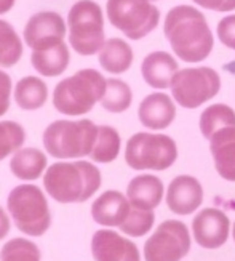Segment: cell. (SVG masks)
I'll return each instance as SVG.
<instances>
[{
  "mask_svg": "<svg viewBox=\"0 0 235 261\" xmlns=\"http://www.w3.org/2000/svg\"><path fill=\"white\" fill-rule=\"evenodd\" d=\"M122 140L119 132L110 125H99L98 138L90 159L98 164H110L119 157Z\"/></svg>",
  "mask_w": 235,
  "mask_h": 261,
  "instance_id": "cell-24",
  "label": "cell"
},
{
  "mask_svg": "<svg viewBox=\"0 0 235 261\" xmlns=\"http://www.w3.org/2000/svg\"><path fill=\"white\" fill-rule=\"evenodd\" d=\"M222 71L229 72L230 75H235V60L230 61V63H227V64H224V66H222Z\"/></svg>",
  "mask_w": 235,
  "mask_h": 261,
  "instance_id": "cell-36",
  "label": "cell"
},
{
  "mask_svg": "<svg viewBox=\"0 0 235 261\" xmlns=\"http://www.w3.org/2000/svg\"><path fill=\"white\" fill-rule=\"evenodd\" d=\"M232 236H233V242H235V223H233V228H232Z\"/></svg>",
  "mask_w": 235,
  "mask_h": 261,
  "instance_id": "cell-37",
  "label": "cell"
},
{
  "mask_svg": "<svg viewBox=\"0 0 235 261\" xmlns=\"http://www.w3.org/2000/svg\"><path fill=\"white\" fill-rule=\"evenodd\" d=\"M192 239L187 226L179 220H166L157 226L144 244L145 261H181L190 250Z\"/></svg>",
  "mask_w": 235,
  "mask_h": 261,
  "instance_id": "cell-10",
  "label": "cell"
},
{
  "mask_svg": "<svg viewBox=\"0 0 235 261\" xmlns=\"http://www.w3.org/2000/svg\"><path fill=\"white\" fill-rule=\"evenodd\" d=\"M151 2H155V0H151Z\"/></svg>",
  "mask_w": 235,
  "mask_h": 261,
  "instance_id": "cell-38",
  "label": "cell"
},
{
  "mask_svg": "<svg viewBox=\"0 0 235 261\" xmlns=\"http://www.w3.org/2000/svg\"><path fill=\"white\" fill-rule=\"evenodd\" d=\"M139 122L149 130H163L171 125L176 117V106L165 93H151L145 96L138 109Z\"/></svg>",
  "mask_w": 235,
  "mask_h": 261,
  "instance_id": "cell-16",
  "label": "cell"
},
{
  "mask_svg": "<svg viewBox=\"0 0 235 261\" xmlns=\"http://www.w3.org/2000/svg\"><path fill=\"white\" fill-rule=\"evenodd\" d=\"M11 77L0 69V117L7 114L11 105Z\"/></svg>",
  "mask_w": 235,
  "mask_h": 261,
  "instance_id": "cell-32",
  "label": "cell"
},
{
  "mask_svg": "<svg viewBox=\"0 0 235 261\" xmlns=\"http://www.w3.org/2000/svg\"><path fill=\"white\" fill-rule=\"evenodd\" d=\"M107 79L96 69H80L63 79L53 90V106L64 116H83L101 103Z\"/></svg>",
  "mask_w": 235,
  "mask_h": 261,
  "instance_id": "cell-3",
  "label": "cell"
},
{
  "mask_svg": "<svg viewBox=\"0 0 235 261\" xmlns=\"http://www.w3.org/2000/svg\"><path fill=\"white\" fill-rule=\"evenodd\" d=\"M98 60L106 72L115 75L123 74L131 67L133 50L123 39L112 37L104 42L103 48L98 53Z\"/></svg>",
  "mask_w": 235,
  "mask_h": 261,
  "instance_id": "cell-22",
  "label": "cell"
},
{
  "mask_svg": "<svg viewBox=\"0 0 235 261\" xmlns=\"http://www.w3.org/2000/svg\"><path fill=\"white\" fill-rule=\"evenodd\" d=\"M131 210V203L125 194L120 191L109 189L104 191L92 203V217L93 220L104 226V228H115L125 223Z\"/></svg>",
  "mask_w": 235,
  "mask_h": 261,
  "instance_id": "cell-15",
  "label": "cell"
},
{
  "mask_svg": "<svg viewBox=\"0 0 235 261\" xmlns=\"http://www.w3.org/2000/svg\"><path fill=\"white\" fill-rule=\"evenodd\" d=\"M99 125L90 119L54 120L43 132V146L47 152L60 161L90 157Z\"/></svg>",
  "mask_w": 235,
  "mask_h": 261,
  "instance_id": "cell-4",
  "label": "cell"
},
{
  "mask_svg": "<svg viewBox=\"0 0 235 261\" xmlns=\"http://www.w3.org/2000/svg\"><path fill=\"white\" fill-rule=\"evenodd\" d=\"M218 37L224 47L235 50V15H229L218 22Z\"/></svg>",
  "mask_w": 235,
  "mask_h": 261,
  "instance_id": "cell-31",
  "label": "cell"
},
{
  "mask_svg": "<svg viewBox=\"0 0 235 261\" xmlns=\"http://www.w3.org/2000/svg\"><path fill=\"white\" fill-rule=\"evenodd\" d=\"M26 141V130L15 120H0V162L19 151Z\"/></svg>",
  "mask_w": 235,
  "mask_h": 261,
  "instance_id": "cell-28",
  "label": "cell"
},
{
  "mask_svg": "<svg viewBox=\"0 0 235 261\" xmlns=\"http://www.w3.org/2000/svg\"><path fill=\"white\" fill-rule=\"evenodd\" d=\"M178 159V146L173 138L162 133H134L125 146V162L133 170L163 172Z\"/></svg>",
  "mask_w": 235,
  "mask_h": 261,
  "instance_id": "cell-7",
  "label": "cell"
},
{
  "mask_svg": "<svg viewBox=\"0 0 235 261\" xmlns=\"http://www.w3.org/2000/svg\"><path fill=\"white\" fill-rule=\"evenodd\" d=\"M198 7L211 11H232L235 10V0H192Z\"/></svg>",
  "mask_w": 235,
  "mask_h": 261,
  "instance_id": "cell-33",
  "label": "cell"
},
{
  "mask_svg": "<svg viewBox=\"0 0 235 261\" xmlns=\"http://www.w3.org/2000/svg\"><path fill=\"white\" fill-rule=\"evenodd\" d=\"M226 127H235V112L227 105H211L208 106L200 116V132L210 140L216 132L226 128Z\"/></svg>",
  "mask_w": 235,
  "mask_h": 261,
  "instance_id": "cell-25",
  "label": "cell"
},
{
  "mask_svg": "<svg viewBox=\"0 0 235 261\" xmlns=\"http://www.w3.org/2000/svg\"><path fill=\"white\" fill-rule=\"evenodd\" d=\"M10 229H11V224H10L8 213L0 207V241H4L10 234Z\"/></svg>",
  "mask_w": 235,
  "mask_h": 261,
  "instance_id": "cell-34",
  "label": "cell"
},
{
  "mask_svg": "<svg viewBox=\"0 0 235 261\" xmlns=\"http://www.w3.org/2000/svg\"><path fill=\"white\" fill-rule=\"evenodd\" d=\"M154 221L155 215L152 210H142L131 205L128 218L120 226V231L130 237H142L152 229Z\"/></svg>",
  "mask_w": 235,
  "mask_h": 261,
  "instance_id": "cell-30",
  "label": "cell"
},
{
  "mask_svg": "<svg viewBox=\"0 0 235 261\" xmlns=\"http://www.w3.org/2000/svg\"><path fill=\"white\" fill-rule=\"evenodd\" d=\"M7 208L22 234L40 237L50 229L51 212L48 200L36 185H19L11 189L7 197Z\"/></svg>",
  "mask_w": 235,
  "mask_h": 261,
  "instance_id": "cell-5",
  "label": "cell"
},
{
  "mask_svg": "<svg viewBox=\"0 0 235 261\" xmlns=\"http://www.w3.org/2000/svg\"><path fill=\"white\" fill-rule=\"evenodd\" d=\"M71 61L69 47L66 42H61L54 47L42 48V50H32L31 63L32 67L40 75L45 77H58L64 74Z\"/></svg>",
  "mask_w": 235,
  "mask_h": 261,
  "instance_id": "cell-20",
  "label": "cell"
},
{
  "mask_svg": "<svg viewBox=\"0 0 235 261\" xmlns=\"http://www.w3.org/2000/svg\"><path fill=\"white\" fill-rule=\"evenodd\" d=\"M69 43L75 53L92 56L99 53L106 42L104 16L101 7L93 0H78L67 15Z\"/></svg>",
  "mask_w": 235,
  "mask_h": 261,
  "instance_id": "cell-6",
  "label": "cell"
},
{
  "mask_svg": "<svg viewBox=\"0 0 235 261\" xmlns=\"http://www.w3.org/2000/svg\"><path fill=\"white\" fill-rule=\"evenodd\" d=\"M106 13L110 24L131 40L145 37L160 21V11L151 0H107Z\"/></svg>",
  "mask_w": 235,
  "mask_h": 261,
  "instance_id": "cell-8",
  "label": "cell"
},
{
  "mask_svg": "<svg viewBox=\"0 0 235 261\" xmlns=\"http://www.w3.org/2000/svg\"><path fill=\"white\" fill-rule=\"evenodd\" d=\"M0 261H42V253L36 242L24 237H15L2 247Z\"/></svg>",
  "mask_w": 235,
  "mask_h": 261,
  "instance_id": "cell-29",
  "label": "cell"
},
{
  "mask_svg": "<svg viewBox=\"0 0 235 261\" xmlns=\"http://www.w3.org/2000/svg\"><path fill=\"white\" fill-rule=\"evenodd\" d=\"M163 32L176 56L186 63L207 60L215 45L207 18L190 5H178L168 11Z\"/></svg>",
  "mask_w": 235,
  "mask_h": 261,
  "instance_id": "cell-1",
  "label": "cell"
},
{
  "mask_svg": "<svg viewBox=\"0 0 235 261\" xmlns=\"http://www.w3.org/2000/svg\"><path fill=\"white\" fill-rule=\"evenodd\" d=\"M103 183L99 168L86 161L56 162L43 175V188L60 203H82L92 199Z\"/></svg>",
  "mask_w": 235,
  "mask_h": 261,
  "instance_id": "cell-2",
  "label": "cell"
},
{
  "mask_svg": "<svg viewBox=\"0 0 235 261\" xmlns=\"http://www.w3.org/2000/svg\"><path fill=\"white\" fill-rule=\"evenodd\" d=\"M22 40L8 21L0 19V67H13L22 56Z\"/></svg>",
  "mask_w": 235,
  "mask_h": 261,
  "instance_id": "cell-26",
  "label": "cell"
},
{
  "mask_svg": "<svg viewBox=\"0 0 235 261\" xmlns=\"http://www.w3.org/2000/svg\"><path fill=\"white\" fill-rule=\"evenodd\" d=\"M95 261H141L138 245L112 229H99L92 237Z\"/></svg>",
  "mask_w": 235,
  "mask_h": 261,
  "instance_id": "cell-13",
  "label": "cell"
},
{
  "mask_svg": "<svg viewBox=\"0 0 235 261\" xmlns=\"http://www.w3.org/2000/svg\"><path fill=\"white\" fill-rule=\"evenodd\" d=\"M170 88L179 106L195 109L219 93L221 79L211 67H187L176 72Z\"/></svg>",
  "mask_w": 235,
  "mask_h": 261,
  "instance_id": "cell-9",
  "label": "cell"
},
{
  "mask_svg": "<svg viewBox=\"0 0 235 261\" xmlns=\"http://www.w3.org/2000/svg\"><path fill=\"white\" fill-rule=\"evenodd\" d=\"M210 151L219 176L235 183V127H226L213 135Z\"/></svg>",
  "mask_w": 235,
  "mask_h": 261,
  "instance_id": "cell-17",
  "label": "cell"
},
{
  "mask_svg": "<svg viewBox=\"0 0 235 261\" xmlns=\"http://www.w3.org/2000/svg\"><path fill=\"white\" fill-rule=\"evenodd\" d=\"M67 24L56 11H37L26 22L22 37L29 48L42 50L64 42Z\"/></svg>",
  "mask_w": 235,
  "mask_h": 261,
  "instance_id": "cell-11",
  "label": "cell"
},
{
  "mask_svg": "<svg viewBox=\"0 0 235 261\" xmlns=\"http://www.w3.org/2000/svg\"><path fill=\"white\" fill-rule=\"evenodd\" d=\"M203 202V188L195 176L179 175L166 191V205L176 215H190Z\"/></svg>",
  "mask_w": 235,
  "mask_h": 261,
  "instance_id": "cell-14",
  "label": "cell"
},
{
  "mask_svg": "<svg viewBox=\"0 0 235 261\" xmlns=\"http://www.w3.org/2000/svg\"><path fill=\"white\" fill-rule=\"evenodd\" d=\"M48 99V87L40 77L27 75L18 81L15 87V101L22 111H37Z\"/></svg>",
  "mask_w": 235,
  "mask_h": 261,
  "instance_id": "cell-23",
  "label": "cell"
},
{
  "mask_svg": "<svg viewBox=\"0 0 235 261\" xmlns=\"http://www.w3.org/2000/svg\"><path fill=\"white\" fill-rule=\"evenodd\" d=\"M165 194L163 183L155 175H138L127 186V197L133 207L154 210L160 205Z\"/></svg>",
  "mask_w": 235,
  "mask_h": 261,
  "instance_id": "cell-19",
  "label": "cell"
},
{
  "mask_svg": "<svg viewBox=\"0 0 235 261\" xmlns=\"http://www.w3.org/2000/svg\"><path fill=\"white\" fill-rule=\"evenodd\" d=\"M178 72V61L166 51H152L141 63V74L144 82L152 88L165 90L171 85Z\"/></svg>",
  "mask_w": 235,
  "mask_h": 261,
  "instance_id": "cell-18",
  "label": "cell"
},
{
  "mask_svg": "<svg viewBox=\"0 0 235 261\" xmlns=\"http://www.w3.org/2000/svg\"><path fill=\"white\" fill-rule=\"evenodd\" d=\"M47 155L37 147H21L10 161V170L18 179L34 181L47 172Z\"/></svg>",
  "mask_w": 235,
  "mask_h": 261,
  "instance_id": "cell-21",
  "label": "cell"
},
{
  "mask_svg": "<svg viewBox=\"0 0 235 261\" xmlns=\"http://www.w3.org/2000/svg\"><path fill=\"white\" fill-rule=\"evenodd\" d=\"M16 0H0V15H5L15 7Z\"/></svg>",
  "mask_w": 235,
  "mask_h": 261,
  "instance_id": "cell-35",
  "label": "cell"
},
{
  "mask_svg": "<svg viewBox=\"0 0 235 261\" xmlns=\"http://www.w3.org/2000/svg\"><path fill=\"white\" fill-rule=\"evenodd\" d=\"M230 234V220L219 208H203L192 220L195 242L207 250H216L224 245Z\"/></svg>",
  "mask_w": 235,
  "mask_h": 261,
  "instance_id": "cell-12",
  "label": "cell"
},
{
  "mask_svg": "<svg viewBox=\"0 0 235 261\" xmlns=\"http://www.w3.org/2000/svg\"><path fill=\"white\" fill-rule=\"evenodd\" d=\"M131 101L133 93L127 82L120 81V79H107L106 93L101 99V106L112 114H120L131 106Z\"/></svg>",
  "mask_w": 235,
  "mask_h": 261,
  "instance_id": "cell-27",
  "label": "cell"
}]
</instances>
